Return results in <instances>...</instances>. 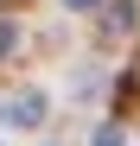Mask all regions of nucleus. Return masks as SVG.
<instances>
[{"label":"nucleus","mask_w":140,"mask_h":146,"mask_svg":"<svg viewBox=\"0 0 140 146\" xmlns=\"http://www.w3.org/2000/svg\"><path fill=\"white\" fill-rule=\"evenodd\" d=\"M7 121H13V127H38V121H45V89H19L7 102Z\"/></svg>","instance_id":"obj_1"},{"label":"nucleus","mask_w":140,"mask_h":146,"mask_svg":"<svg viewBox=\"0 0 140 146\" xmlns=\"http://www.w3.org/2000/svg\"><path fill=\"white\" fill-rule=\"evenodd\" d=\"M134 26V7H127V0H115V7H108V19H102V32L115 38V32H127Z\"/></svg>","instance_id":"obj_2"},{"label":"nucleus","mask_w":140,"mask_h":146,"mask_svg":"<svg viewBox=\"0 0 140 146\" xmlns=\"http://www.w3.org/2000/svg\"><path fill=\"white\" fill-rule=\"evenodd\" d=\"M96 146H127V133H121V121H102V127H96Z\"/></svg>","instance_id":"obj_3"},{"label":"nucleus","mask_w":140,"mask_h":146,"mask_svg":"<svg viewBox=\"0 0 140 146\" xmlns=\"http://www.w3.org/2000/svg\"><path fill=\"white\" fill-rule=\"evenodd\" d=\"M7 51H13V19L0 13V57H7Z\"/></svg>","instance_id":"obj_4"},{"label":"nucleus","mask_w":140,"mask_h":146,"mask_svg":"<svg viewBox=\"0 0 140 146\" xmlns=\"http://www.w3.org/2000/svg\"><path fill=\"white\" fill-rule=\"evenodd\" d=\"M64 7H102V0H64Z\"/></svg>","instance_id":"obj_5"}]
</instances>
